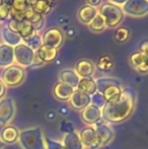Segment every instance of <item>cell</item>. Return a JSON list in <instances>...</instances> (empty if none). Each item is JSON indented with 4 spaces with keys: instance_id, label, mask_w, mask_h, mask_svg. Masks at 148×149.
I'll return each mask as SVG.
<instances>
[{
    "instance_id": "cell-1",
    "label": "cell",
    "mask_w": 148,
    "mask_h": 149,
    "mask_svg": "<svg viewBox=\"0 0 148 149\" xmlns=\"http://www.w3.org/2000/svg\"><path fill=\"white\" fill-rule=\"evenodd\" d=\"M135 106L133 91L123 88L121 98L114 102H107L101 110V119L111 124H119L124 122L131 116Z\"/></svg>"
},
{
    "instance_id": "cell-13",
    "label": "cell",
    "mask_w": 148,
    "mask_h": 149,
    "mask_svg": "<svg viewBox=\"0 0 148 149\" xmlns=\"http://www.w3.org/2000/svg\"><path fill=\"white\" fill-rule=\"evenodd\" d=\"M69 102L72 109L76 111H82L91 104V96L78 89H74Z\"/></svg>"
},
{
    "instance_id": "cell-14",
    "label": "cell",
    "mask_w": 148,
    "mask_h": 149,
    "mask_svg": "<svg viewBox=\"0 0 148 149\" xmlns=\"http://www.w3.org/2000/svg\"><path fill=\"white\" fill-rule=\"evenodd\" d=\"M130 65L141 74L148 73V59L140 51L133 52L129 57Z\"/></svg>"
},
{
    "instance_id": "cell-20",
    "label": "cell",
    "mask_w": 148,
    "mask_h": 149,
    "mask_svg": "<svg viewBox=\"0 0 148 149\" xmlns=\"http://www.w3.org/2000/svg\"><path fill=\"white\" fill-rule=\"evenodd\" d=\"M79 80H80V77L77 75V73L75 72L74 69L66 68V69L61 70L59 73L60 82L65 83V84L69 85V86H71L72 88H74V89L77 88Z\"/></svg>"
},
{
    "instance_id": "cell-30",
    "label": "cell",
    "mask_w": 148,
    "mask_h": 149,
    "mask_svg": "<svg viewBox=\"0 0 148 149\" xmlns=\"http://www.w3.org/2000/svg\"><path fill=\"white\" fill-rule=\"evenodd\" d=\"M32 8L35 12H37V13L41 14V15H43V16L49 14L50 12L52 11V9H53V7L50 6L49 4L46 1H44V0H36L34 5L32 6Z\"/></svg>"
},
{
    "instance_id": "cell-34",
    "label": "cell",
    "mask_w": 148,
    "mask_h": 149,
    "mask_svg": "<svg viewBox=\"0 0 148 149\" xmlns=\"http://www.w3.org/2000/svg\"><path fill=\"white\" fill-rule=\"evenodd\" d=\"M91 104L99 107V108L101 109V108H104V107H105V104H107V102H106L103 94H101V92L97 91L94 94L91 95Z\"/></svg>"
},
{
    "instance_id": "cell-22",
    "label": "cell",
    "mask_w": 148,
    "mask_h": 149,
    "mask_svg": "<svg viewBox=\"0 0 148 149\" xmlns=\"http://www.w3.org/2000/svg\"><path fill=\"white\" fill-rule=\"evenodd\" d=\"M62 144H63L65 149H83L84 148L78 133L75 131L71 132V133L65 134V136L63 137V140H62Z\"/></svg>"
},
{
    "instance_id": "cell-33",
    "label": "cell",
    "mask_w": 148,
    "mask_h": 149,
    "mask_svg": "<svg viewBox=\"0 0 148 149\" xmlns=\"http://www.w3.org/2000/svg\"><path fill=\"white\" fill-rule=\"evenodd\" d=\"M28 8H30V6H28L26 0H13L10 9L17 13H24Z\"/></svg>"
},
{
    "instance_id": "cell-16",
    "label": "cell",
    "mask_w": 148,
    "mask_h": 149,
    "mask_svg": "<svg viewBox=\"0 0 148 149\" xmlns=\"http://www.w3.org/2000/svg\"><path fill=\"white\" fill-rule=\"evenodd\" d=\"M19 133H20V131L15 126L7 125L1 130V132H0V140H1L5 145L6 144H7V145L14 144L18 141Z\"/></svg>"
},
{
    "instance_id": "cell-7",
    "label": "cell",
    "mask_w": 148,
    "mask_h": 149,
    "mask_svg": "<svg viewBox=\"0 0 148 149\" xmlns=\"http://www.w3.org/2000/svg\"><path fill=\"white\" fill-rule=\"evenodd\" d=\"M122 9L125 14L141 17L148 14V0H127Z\"/></svg>"
},
{
    "instance_id": "cell-28",
    "label": "cell",
    "mask_w": 148,
    "mask_h": 149,
    "mask_svg": "<svg viewBox=\"0 0 148 149\" xmlns=\"http://www.w3.org/2000/svg\"><path fill=\"white\" fill-rule=\"evenodd\" d=\"M114 66V60L110 55H103L97 63V67L103 72H111Z\"/></svg>"
},
{
    "instance_id": "cell-43",
    "label": "cell",
    "mask_w": 148,
    "mask_h": 149,
    "mask_svg": "<svg viewBox=\"0 0 148 149\" xmlns=\"http://www.w3.org/2000/svg\"><path fill=\"white\" fill-rule=\"evenodd\" d=\"M12 1H13V0H2L1 2H3V3H5V4H7L8 6H10V7H11Z\"/></svg>"
},
{
    "instance_id": "cell-2",
    "label": "cell",
    "mask_w": 148,
    "mask_h": 149,
    "mask_svg": "<svg viewBox=\"0 0 148 149\" xmlns=\"http://www.w3.org/2000/svg\"><path fill=\"white\" fill-rule=\"evenodd\" d=\"M18 142L22 149H46L45 136L40 127L28 128L20 131Z\"/></svg>"
},
{
    "instance_id": "cell-47",
    "label": "cell",
    "mask_w": 148,
    "mask_h": 149,
    "mask_svg": "<svg viewBox=\"0 0 148 149\" xmlns=\"http://www.w3.org/2000/svg\"><path fill=\"white\" fill-rule=\"evenodd\" d=\"M0 45H1V40H0Z\"/></svg>"
},
{
    "instance_id": "cell-3",
    "label": "cell",
    "mask_w": 148,
    "mask_h": 149,
    "mask_svg": "<svg viewBox=\"0 0 148 149\" xmlns=\"http://www.w3.org/2000/svg\"><path fill=\"white\" fill-rule=\"evenodd\" d=\"M99 13L104 17L107 28L114 29L120 26L124 19L125 13L122 7L111 2H105L99 6Z\"/></svg>"
},
{
    "instance_id": "cell-23",
    "label": "cell",
    "mask_w": 148,
    "mask_h": 149,
    "mask_svg": "<svg viewBox=\"0 0 148 149\" xmlns=\"http://www.w3.org/2000/svg\"><path fill=\"white\" fill-rule=\"evenodd\" d=\"M58 52L59 50L55 49V48L48 47V46L42 45L40 47V49H38L36 51V54L39 56V58L43 61L44 63H51L57 58Z\"/></svg>"
},
{
    "instance_id": "cell-29",
    "label": "cell",
    "mask_w": 148,
    "mask_h": 149,
    "mask_svg": "<svg viewBox=\"0 0 148 149\" xmlns=\"http://www.w3.org/2000/svg\"><path fill=\"white\" fill-rule=\"evenodd\" d=\"M22 43H24L26 46L33 49L35 52L37 51L38 49H40L42 45H43V41H42V36H40L39 33H35L34 35H32L31 37L26 38V39L22 40Z\"/></svg>"
},
{
    "instance_id": "cell-6",
    "label": "cell",
    "mask_w": 148,
    "mask_h": 149,
    "mask_svg": "<svg viewBox=\"0 0 148 149\" xmlns=\"http://www.w3.org/2000/svg\"><path fill=\"white\" fill-rule=\"evenodd\" d=\"M16 113L15 102L11 97H4L0 100V126L9 125Z\"/></svg>"
},
{
    "instance_id": "cell-36",
    "label": "cell",
    "mask_w": 148,
    "mask_h": 149,
    "mask_svg": "<svg viewBox=\"0 0 148 149\" xmlns=\"http://www.w3.org/2000/svg\"><path fill=\"white\" fill-rule=\"evenodd\" d=\"M46 149H65L62 144V142H58L51 138H45Z\"/></svg>"
},
{
    "instance_id": "cell-19",
    "label": "cell",
    "mask_w": 148,
    "mask_h": 149,
    "mask_svg": "<svg viewBox=\"0 0 148 149\" xmlns=\"http://www.w3.org/2000/svg\"><path fill=\"white\" fill-rule=\"evenodd\" d=\"M74 92V88H72L71 86L65 84L63 82L58 81L57 83H55L53 87V94L57 100H62V102H67L71 98L72 94Z\"/></svg>"
},
{
    "instance_id": "cell-25",
    "label": "cell",
    "mask_w": 148,
    "mask_h": 149,
    "mask_svg": "<svg viewBox=\"0 0 148 149\" xmlns=\"http://www.w3.org/2000/svg\"><path fill=\"white\" fill-rule=\"evenodd\" d=\"M101 94L105 97L107 102H117L121 98L123 94V87L122 85H111V86L107 87Z\"/></svg>"
},
{
    "instance_id": "cell-9",
    "label": "cell",
    "mask_w": 148,
    "mask_h": 149,
    "mask_svg": "<svg viewBox=\"0 0 148 149\" xmlns=\"http://www.w3.org/2000/svg\"><path fill=\"white\" fill-rule=\"evenodd\" d=\"M7 28L10 31H12L13 33H16L19 35V37L22 38V40H24L26 38L31 37L32 35H34L35 33H37L35 31L34 26H32L31 22H28V20H22L18 22L13 18H9L7 22Z\"/></svg>"
},
{
    "instance_id": "cell-17",
    "label": "cell",
    "mask_w": 148,
    "mask_h": 149,
    "mask_svg": "<svg viewBox=\"0 0 148 149\" xmlns=\"http://www.w3.org/2000/svg\"><path fill=\"white\" fill-rule=\"evenodd\" d=\"M97 13H99V11H97V7H93L88 4H84L77 11V18L81 24L88 26L92 22L93 18L97 16Z\"/></svg>"
},
{
    "instance_id": "cell-12",
    "label": "cell",
    "mask_w": 148,
    "mask_h": 149,
    "mask_svg": "<svg viewBox=\"0 0 148 149\" xmlns=\"http://www.w3.org/2000/svg\"><path fill=\"white\" fill-rule=\"evenodd\" d=\"M81 119L87 125H95L101 121V110L99 107L90 104L88 107L81 111Z\"/></svg>"
},
{
    "instance_id": "cell-21",
    "label": "cell",
    "mask_w": 148,
    "mask_h": 149,
    "mask_svg": "<svg viewBox=\"0 0 148 149\" xmlns=\"http://www.w3.org/2000/svg\"><path fill=\"white\" fill-rule=\"evenodd\" d=\"M0 40H1L3 44L11 46V47H13V48L15 47V46L19 45L22 42L19 35L16 33H13L12 31H10L9 29L7 28V26H4L3 28H1V30H0Z\"/></svg>"
},
{
    "instance_id": "cell-26",
    "label": "cell",
    "mask_w": 148,
    "mask_h": 149,
    "mask_svg": "<svg viewBox=\"0 0 148 149\" xmlns=\"http://www.w3.org/2000/svg\"><path fill=\"white\" fill-rule=\"evenodd\" d=\"M80 91L84 92V93L88 94V95H92L97 91V82L92 77H88V78H80L79 83L77 85V88Z\"/></svg>"
},
{
    "instance_id": "cell-42",
    "label": "cell",
    "mask_w": 148,
    "mask_h": 149,
    "mask_svg": "<svg viewBox=\"0 0 148 149\" xmlns=\"http://www.w3.org/2000/svg\"><path fill=\"white\" fill-rule=\"evenodd\" d=\"M44 1H46L50 6H52V7H54V5H55V3H56V0H44Z\"/></svg>"
},
{
    "instance_id": "cell-32",
    "label": "cell",
    "mask_w": 148,
    "mask_h": 149,
    "mask_svg": "<svg viewBox=\"0 0 148 149\" xmlns=\"http://www.w3.org/2000/svg\"><path fill=\"white\" fill-rule=\"evenodd\" d=\"M131 36V31L128 28H125V26H120L115 31V41L119 44H123L125 42H127L129 39H130Z\"/></svg>"
},
{
    "instance_id": "cell-48",
    "label": "cell",
    "mask_w": 148,
    "mask_h": 149,
    "mask_svg": "<svg viewBox=\"0 0 148 149\" xmlns=\"http://www.w3.org/2000/svg\"><path fill=\"white\" fill-rule=\"evenodd\" d=\"M1 1H2V0H0V2H1Z\"/></svg>"
},
{
    "instance_id": "cell-39",
    "label": "cell",
    "mask_w": 148,
    "mask_h": 149,
    "mask_svg": "<svg viewBox=\"0 0 148 149\" xmlns=\"http://www.w3.org/2000/svg\"><path fill=\"white\" fill-rule=\"evenodd\" d=\"M6 90H7V87L5 86V84H4V83L2 82L1 79H0V100H2V98L5 97Z\"/></svg>"
},
{
    "instance_id": "cell-31",
    "label": "cell",
    "mask_w": 148,
    "mask_h": 149,
    "mask_svg": "<svg viewBox=\"0 0 148 149\" xmlns=\"http://www.w3.org/2000/svg\"><path fill=\"white\" fill-rule=\"evenodd\" d=\"M88 28L94 33H101V31L106 30L107 26H106V22L103 16L99 13H97V16L92 19V22L88 24Z\"/></svg>"
},
{
    "instance_id": "cell-10",
    "label": "cell",
    "mask_w": 148,
    "mask_h": 149,
    "mask_svg": "<svg viewBox=\"0 0 148 149\" xmlns=\"http://www.w3.org/2000/svg\"><path fill=\"white\" fill-rule=\"evenodd\" d=\"M80 140L83 146L89 149H97L99 148V142L97 138L95 129L91 126L84 127L79 131L78 133Z\"/></svg>"
},
{
    "instance_id": "cell-24",
    "label": "cell",
    "mask_w": 148,
    "mask_h": 149,
    "mask_svg": "<svg viewBox=\"0 0 148 149\" xmlns=\"http://www.w3.org/2000/svg\"><path fill=\"white\" fill-rule=\"evenodd\" d=\"M24 20H28V22H31L32 26H34L35 31H38L43 29L45 18H44L43 15L35 12L32 7H30L24 12Z\"/></svg>"
},
{
    "instance_id": "cell-44",
    "label": "cell",
    "mask_w": 148,
    "mask_h": 149,
    "mask_svg": "<svg viewBox=\"0 0 148 149\" xmlns=\"http://www.w3.org/2000/svg\"><path fill=\"white\" fill-rule=\"evenodd\" d=\"M26 2H28V6H30V7H32V6L34 5L35 2H36V0H26Z\"/></svg>"
},
{
    "instance_id": "cell-4",
    "label": "cell",
    "mask_w": 148,
    "mask_h": 149,
    "mask_svg": "<svg viewBox=\"0 0 148 149\" xmlns=\"http://www.w3.org/2000/svg\"><path fill=\"white\" fill-rule=\"evenodd\" d=\"M26 69L17 64H12L2 70L0 79L6 87H16L26 79Z\"/></svg>"
},
{
    "instance_id": "cell-11",
    "label": "cell",
    "mask_w": 148,
    "mask_h": 149,
    "mask_svg": "<svg viewBox=\"0 0 148 149\" xmlns=\"http://www.w3.org/2000/svg\"><path fill=\"white\" fill-rule=\"evenodd\" d=\"M93 128L95 129L97 138H99V147H104V146L108 145L114 139L115 137L114 130L108 124H106L105 122L103 121L99 122V123L95 124Z\"/></svg>"
},
{
    "instance_id": "cell-40",
    "label": "cell",
    "mask_w": 148,
    "mask_h": 149,
    "mask_svg": "<svg viewBox=\"0 0 148 149\" xmlns=\"http://www.w3.org/2000/svg\"><path fill=\"white\" fill-rule=\"evenodd\" d=\"M101 1L103 0H86V4L93 7H97V6H101Z\"/></svg>"
},
{
    "instance_id": "cell-41",
    "label": "cell",
    "mask_w": 148,
    "mask_h": 149,
    "mask_svg": "<svg viewBox=\"0 0 148 149\" xmlns=\"http://www.w3.org/2000/svg\"><path fill=\"white\" fill-rule=\"evenodd\" d=\"M108 2H111V3L116 4L118 6H123L127 2V0H108Z\"/></svg>"
},
{
    "instance_id": "cell-35",
    "label": "cell",
    "mask_w": 148,
    "mask_h": 149,
    "mask_svg": "<svg viewBox=\"0 0 148 149\" xmlns=\"http://www.w3.org/2000/svg\"><path fill=\"white\" fill-rule=\"evenodd\" d=\"M10 6L0 2V22H6L10 17Z\"/></svg>"
},
{
    "instance_id": "cell-18",
    "label": "cell",
    "mask_w": 148,
    "mask_h": 149,
    "mask_svg": "<svg viewBox=\"0 0 148 149\" xmlns=\"http://www.w3.org/2000/svg\"><path fill=\"white\" fill-rule=\"evenodd\" d=\"M14 64V48L6 44L0 45V67L6 68Z\"/></svg>"
},
{
    "instance_id": "cell-45",
    "label": "cell",
    "mask_w": 148,
    "mask_h": 149,
    "mask_svg": "<svg viewBox=\"0 0 148 149\" xmlns=\"http://www.w3.org/2000/svg\"><path fill=\"white\" fill-rule=\"evenodd\" d=\"M4 147H5V144L0 140V149H4Z\"/></svg>"
},
{
    "instance_id": "cell-15",
    "label": "cell",
    "mask_w": 148,
    "mask_h": 149,
    "mask_svg": "<svg viewBox=\"0 0 148 149\" xmlns=\"http://www.w3.org/2000/svg\"><path fill=\"white\" fill-rule=\"evenodd\" d=\"M74 70L80 78H88L92 77L95 70V65L89 59H81L76 63Z\"/></svg>"
},
{
    "instance_id": "cell-37",
    "label": "cell",
    "mask_w": 148,
    "mask_h": 149,
    "mask_svg": "<svg viewBox=\"0 0 148 149\" xmlns=\"http://www.w3.org/2000/svg\"><path fill=\"white\" fill-rule=\"evenodd\" d=\"M139 51L148 59V40H145V41H143L142 43H141L140 50H139Z\"/></svg>"
},
{
    "instance_id": "cell-8",
    "label": "cell",
    "mask_w": 148,
    "mask_h": 149,
    "mask_svg": "<svg viewBox=\"0 0 148 149\" xmlns=\"http://www.w3.org/2000/svg\"><path fill=\"white\" fill-rule=\"evenodd\" d=\"M64 33L62 30L59 28H50L48 29L45 33L42 36V41H43V45L48 46V47L55 48L58 49L62 46L64 42Z\"/></svg>"
},
{
    "instance_id": "cell-27",
    "label": "cell",
    "mask_w": 148,
    "mask_h": 149,
    "mask_svg": "<svg viewBox=\"0 0 148 149\" xmlns=\"http://www.w3.org/2000/svg\"><path fill=\"white\" fill-rule=\"evenodd\" d=\"M95 82H97V91L101 93L111 85H122L121 81L115 77H99L95 80Z\"/></svg>"
},
{
    "instance_id": "cell-38",
    "label": "cell",
    "mask_w": 148,
    "mask_h": 149,
    "mask_svg": "<svg viewBox=\"0 0 148 149\" xmlns=\"http://www.w3.org/2000/svg\"><path fill=\"white\" fill-rule=\"evenodd\" d=\"M44 64H45V63L40 59L39 56H38L36 54V52H35V57H34V61H33L32 67H40V66H42V65H44Z\"/></svg>"
},
{
    "instance_id": "cell-5",
    "label": "cell",
    "mask_w": 148,
    "mask_h": 149,
    "mask_svg": "<svg viewBox=\"0 0 148 149\" xmlns=\"http://www.w3.org/2000/svg\"><path fill=\"white\" fill-rule=\"evenodd\" d=\"M34 57L35 51L22 42L14 47V62L19 66L24 68L31 67L34 61Z\"/></svg>"
},
{
    "instance_id": "cell-46",
    "label": "cell",
    "mask_w": 148,
    "mask_h": 149,
    "mask_svg": "<svg viewBox=\"0 0 148 149\" xmlns=\"http://www.w3.org/2000/svg\"><path fill=\"white\" fill-rule=\"evenodd\" d=\"M0 30H1V22H0Z\"/></svg>"
}]
</instances>
